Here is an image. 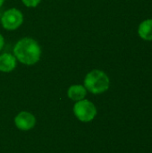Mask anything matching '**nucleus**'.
<instances>
[{
  "instance_id": "f257e3e1",
  "label": "nucleus",
  "mask_w": 152,
  "mask_h": 153,
  "mask_svg": "<svg viewBox=\"0 0 152 153\" xmlns=\"http://www.w3.org/2000/svg\"><path fill=\"white\" fill-rule=\"evenodd\" d=\"M13 53L15 58L21 63L27 65H32L39 60L41 48L35 39L31 38H23L15 44Z\"/></svg>"
},
{
  "instance_id": "f03ea898",
  "label": "nucleus",
  "mask_w": 152,
  "mask_h": 153,
  "mask_svg": "<svg viewBox=\"0 0 152 153\" xmlns=\"http://www.w3.org/2000/svg\"><path fill=\"white\" fill-rule=\"evenodd\" d=\"M110 81L106 73L101 70H92L84 79V87L93 94H100L109 88Z\"/></svg>"
},
{
  "instance_id": "7ed1b4c3",
  "label": "nucleus",
  "mask_w": 152,
  "mask_h": 153,
  "mask_svg": "<svg viewBox=\"0 0 152 153\" xmlns=\"http://www.w3.org/2000/svg\"><path fill=\"white\" fill-rule=\"evenodd\" d=\"M73 112L76 117L82 122H90L97 115V109L94 104L86 100L77 101L73 107Z\"/></svg>"
},
{
  "instance_id": "20e7f679",
  "label": "nucleus",
  "mask_w": 152,
  "mask_h": 153,
  "mask_svg": "<svg viewBox=\"0 0 152 153\" xmlns=\"http://www.w3.org/2000/svg\"><path fill=\"white\" fill-rule=\"evenodd\" d=\"M23 22V15L18 9L11 8L5 11L1 18L3 27L8 30H14L18 29Z\"/></svg>"
},
{
  "instance_id": "39448f33",
  "label": "nucleus",
  "mask_w": 152,
  "mask_h": 153,
  "mask_svg": "<svg viewBox=\"0 0 152 153\" xmlns=\"http://www.w3.org/2000/svg\"><path fill=\"white\" fill-rule=\"evenodd\" d=\"M15 126L22 130V131H27L34 127L36 124V119L34 116L29 112H21L14 119Z\"/></svg>"
},
{
  "instance_id": "423d86ee",
  "label": "nucleus",
  "mask_w": 152,
  "mask_h": 153,
  "mask_svg": "<svg viewBox=\"0 0 152 153\" xmlns=\"http://www.w3.org/2000/svg\"><path fill=\"white\" fill-rule=\"evenodd\" d=\"M16 67V58L10 53H4L0 56V71L4 73L12 72Z\"/></svg>"
},
{
  "instance_id": "0eeeda50",
  "label": "nucleus",
  "mask_w": 152,
  "mask_h": 153,
  "mask_svg": "<svg viewBox=\"0 0 152 153\" xmlns=\"http://www.w3.org/2000/svg\"><path fill=\"white\" fill-rule=\"evenodd\" d=\"M138 34L141 39L146 41L152 40V19L142 21L138 27Z\"/></svg>"
},
{
  "instance_id": "6e6552de",
  "label": "nucleus",
  "mask_w": 152,
  "mask_h": 153,
  "mask_svg": "<svg viewBox=\"0 0 152 153\" xmlns=\"http://www.w3.org/2000/svg\"><path fill=\"white\" fill-rule=\"evenodd\" d=\"M87 90L84 86L82 85H73L68 89V97L74 100V101H80L83 100L86 96Z\"/></svg>"
},
{
  "instance_id": "1a4fd4ad",
  "label": "nucleus",
  "mask_w": 152,
  "mask_h": 153,
  "mask_svg": "<svg viewBox=\"0 0 152 153\" xmlns=\"http://www.w3.org/2000/svg\"><path fill=\"white\" fill-rule=\"evenodd\" d=\"M22 3L28 7H36L41 0H22Z\"/></svg>"
},
{
  "instance_id": "9d476101",
  "label": "nucleus",
  "mask_w": 152,
  "mask_h": 153,
  "mask_svg": "<svg viewBox=\"0 0 152 153\" xmlns=\"http://www.w3.org/2000/svg\"><path fill=\"white\" fill-rule=\"evenodd\" d=\"M4 44V38H3V36L0 34V50L3 48Z\"/></svg>"
},
{
  "instance_id": "9b49d317",
  "label": "nucleus",
  "mask_w": 152,
  "mask_h": 153,
  "mask_svg": "<svg viewBox=\"0 0 152 153\" xmlns=\"http://www.w3.org/2000/svg\"><path fill=\"white\" fill-rule=\"evenodd\" d=\"M4 2V0H0V7H1L2 5H3Z\"/></svg>"
}]
</instances>
